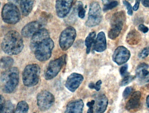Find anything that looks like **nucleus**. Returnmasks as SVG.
Listing matches in <instances>:
<instances>
[{"mask_svg":"<svg viewBox=\"0 0 149 113\" xmlns=\"http://www.w3.org/2000/svg\"><path fill=\"white\" fill-rule=\"evenodd\" d=\"M23 39L17 31L11 30L5 35L1 42V47L5 53L16 55L21 53L24 48Z\"/></svg>","mask_w":149,"mask_h":113,"instance_id":"nucleus-1","label":"nucleus"},{"mask_svg":"<svg viewBox=\"0 0 149 113\" xmlns=\"http://www.w3.org/2000/svg\"><path fill=\"white\" fill-rule=\"evenodd\" d=\"M19 73L17 67H11L6 69L1 76V87L4 93H13L19 84Z\"/></svg>","mask_w":149,"mask_h":113,"instance_id":"nucleus-2","label":"nucleus"},{"mask_svg":"<svg viewBox=\"0 0 149 113\" xmlns=\"http://www.w3.org/2000/svg\"><path fill=\"white\" fill-rule=\"evenodd\" d=\"M125 19L126 16L124 11H119L113 15L110 20V28L108 32V37L110 39L115 40L119 36Z\"/></svg>","mask_w":149,"mask_h":113,"instance_id":"nucleus-3","label":"nucleus"},{"mask_svg":"<svg viewBox=\"0 0 149 113\" xmlns=\"http://www.w3.org/2000/svg\"><path fill=\"white\" fill-rule=\"evenodd\" d=\"M40 68L36 64H29L22 73V81L26 87H32L38 84L40 80Z\"/></svg>","mask_w":149,"mask_h":113,"instance_id":"nucleus-4","label":"nucleus"},{"mask_svg":"<svg viewBox=\"0 0 149 113\" xmlns=\"http://www.w3.org/2000/svg\"><path fill=\"white\" fill-rule=\"evenodd\" d=\"M2 20L5 23L14 25L19 22L21 19V13L19 8L15 4H6L1 12Z\"/></svg>","mask_w":149,"mask_h":113,"instance_id":"nucleus-5","label":"nucleus"},{"mask_svg":"<svg viewBox=\"0 0 149 113\" xmlns=\"http://www.w3.org/2000/svg\"><path fill=\"white\" fill-rule=\"evenodd\" d=\"M54 47V43L51 38L45 40L39 44L34 51L36 58L40 62L47 60L51 57Z\"/></svg>","mask_w":149,"mask_h":113,"instance_id":"nucleus-6","label":"nucleus"},{"mask_svg":"<svg viewBox=\"0 0 149 113\" xmlns=\"http://www.w3.org/2000/svg\"><path fill=\"white\" fill-rule=\"evenodd\" d=\"M66 55H63L59 58L50 62L45 72L46 80H52L58 74L63 65L66 63Z\"/></svg>","mask_w":149,"mask_h":113,"instance_id":"nucleus-7","label":"nucleus"},{"mask_svg":"<svg viewBox=\"0 0 149 113\" xmlns=\"http://www.w3.org/2000/svg\"><path fill=\"white\" fill-rule=\"evenodd\" d=\"M77 36L74 27L69 26L62 31L59 38V45L63 51L68 50L73 45Z\"/></svg>","mask_w":149,"mask_h":113,"instance_id":"nucleus-8","label":"nucleus"},{"mask_svg":"<svg viewBox=\"0 0 149 113\" xmlns=\"http://www.w3.org/2000/svg\"><path fill=\"white\" fill-rule=\"evenodd\" d=\"M102 20V10L99 3L93 2L91 4L88 19L85 25L88 27H93L99 25Z\"/></svg>","mask_w":149,"mask_h":113,"instance_id":"nucleus-9","label":"nucleus"},{"mask_svg":"<svg viewBox=\"0 0 149 113\" xmlns=\"http://www.w3.org/2000/svg\"><path fill=\"white\" fill-rule=\"evenodd\" d=\"M37 105L41 111H45L49 109L55 101L54 95L47 91L42 90L37 96Z\"/></svg>","mask_w":149,"mask_h":113,"instance_id":"nucleus-10","label":"nucleus"},{"mask_svg":"<svg viewBox=\"0 0 149 113\" xmlns=\"http://www.w3.org/2000/svg\"><path fill=\"white\" fill-rule=\"evenodd\" d=\"M130 51L125 47L120 46L116 49L112 55V60L118 66L126 63L130 58Z\"/></svg>","mask_w":149,"mask_h":113,"instance_id":"nucleus-11","label":"nucleus"},{"mask_svg":"<svg viewBox=\"0 0 149 113\" xmlns=\"http://www.w3.org/2000/svg\"><path fill=\"white\" fill-rule=\"evenodd\" d=\"M74 0H56V12L60 18L66 17L70 12Z\"/></svg>","mask_w":149,"mask_h":113,"instance_id":"nucleus-12","label":"nucleus"},{"mask_svg":"<svg viewBox=\"0 0 149 113\" xmlns=\"http://www.w3.org/2000/svg\"><path fill=\"white\" fill-rule=\"evenodd\" d=\"M84 76L81 74L74 73L67 78L65 87L69 91L74 92L79 87L84 80Z\"/></svg>","mask_w":149,"mask_h":113,"instance_id":"nucleus-13","label":"nucleus"},{"mask_svg":"<svg viewBox=\"0 0 149 113\" xmlns=\"http://www.w3.org/2000/svg\"><path fill=\"white\" fill-rule=\"evenodd\" d=\"M49 38V33L47 29L44 28L40 29L32 37L30 44L31 50L34 52L39 44Z\"/></svg>","mask_w":149,"mask_h":113,"instance_id":"nucleus-14","label":"nucleus"},{"mask_svg":"<svg viewBox=\"0 0 149 113\" xmlns=\"http://www.w3.org/2000/svg\"><path fill=\"white\" fill-rule=\"evenodd\" d=\"M149 67V65L144 62L140 63L137 67L135 76L141 84L149 82V71L147 70Z\"/></svg>","mask_w":149,"mask_h":113,"instance_id":"nucleus-15","label":"nucleus"},{"mask_svg":"<svg viewBox=\"0 0 149 113\" xmlns=\"http://www.w3.org/2000/svg\"><path fill=\"white\" fill-rule=\"evenodd\" d=\"M42 24L39 21H33L26 25L22 30V35L25 38H29L41 29Z\"/></svg>","mask_w":149,"mask_h":113,"instance_id":"nucleus-16","label":"nucleus"},{"mask_svg":"<svg viewBox=\"0 0 149 113\" xmlns=\"http://www.w3.org/2000/svg\"><path fill=\"white\" fill-rule=\"evenodd\" d=\"M94 105V113H104L106 110L109 103L107 96L104 94H100L96 98Z\"/></svg>","mask_w":149,"mask_h":113,"instance_id":"nucleus-17","label":"nucleus"},{"mask_svg":"<svg viewBox=\"0 0 149 113\" xmlns=\"http://www.w3.org/2000/svg\"><path fill=\"white\" fill-rule=\"evenodd\" d=\"M84 103L81 99L70 102L66 107L65 113H82Z\"/></svg>","mask_w":149,"mask_h":113,"instance_id":"nucleus-18","label":"nucleus"},{"mask_svg":"<svg viewBox=\"0 0 149 113\" xmlns=\"http://www.w3.org/2000/svg\"><path fill=\"white\" fill-rule=\"evenodd\" d=\"M107 49V42L105 33L101 32L97 35L94 44V49L96 52L102 53Z\"/></svg>","mask_w":149,"mask_h":113,"instance_id":"nucleus-19","label":"nucleus"},{"mask_svg":"<svg viewBox=\"0 0 149 113\" xmlns=\"http://www.w3.org/2000/svg\"><path fill=\"white\" fill-rule=\"evenodd\" d=\"M141 97V93L140 91L134 92L125 105V109L130 110L138 107L140 105Z\"/></svg>","mask_w":149,"mask_h":113,"instance_id":"nucleus-20","label":"nucleus"},{"mask_svg":"<svg viewBox=\"0 0 149 113\" xmlns=\"http://www.w3.org/2000/svg\"><path fill=\"white\" fill-rule=\"evenodd\" d=\"M141 40V35L135 29L130 31L126 36V42L131 46L137 45Z\"/></svg>","mask_w":149,"mask_h":113,"instance_id":"nucleus-21","label":"nucleus"},{"mask_svg":"<svg viewBox=\"0 0 149 113\" xmlns=\"http://www.w3.org/2000/svg\"><path fill=\"white\" fill-rule=\"evenodd\" d=\"M35 0H20V6L23 16H27L32 12Z\"/></svg>","mask_w":149,"mask_h":113,"instance_id":"nucleus-22","label":"nucleus"},{"mask_svg":"<svg viewBox=\"0 0 149 113\" xmlns=\"http://www.w3.org/2000/svg\"><path fill=\"white\" fill-rule=\"evenodd\" d=\"M96 35V34L95 32H91L89 34L85 39V44L86 46V53L88 54L90 53L92 44L95 42Z\"/></svg>","mask_w":149,"mask_h":113,"instance_id":"nucleus-23","label":"nucleus"},{"mask_svg":"<svg viewBox=\"0 0 149 113\" xmlns=\"http://www.w3.org/2000/svg\"><path fill=\"white\" fill-rule=\"evenodd\" d=\"M14 61L9 56H4L1 60V67L2 69H7L12 67Z\"/></svg>","mask_w":149,"mask_h":113,"instance_id":"nucleus-24","label":"nucleus"},{"mask_svg":"<svg viewBox=\"0 0 149 113\" xmlns=\"http://www.w3.org/2000/svg\"><path fill=\"white\" fill-rule=\"evenodd\" d=\"M29 106L26 102L21 101L17 104L14 113H28Z\"/></svg>","mask_w":149,"mask_h":113,"instance_id":"nucleus-25","label":"nucleus"},{"mask_svg":"<svg viewBox=\"0 0 149 113\" xmlns=\"http://www.w3.org/2000/svg\"><path fill=\"white\" fill-rule=\"evenodd\" d=\"M14 106L10 101H6L5 105L0 108V113H14Z\"/></svg>","mask_w":149,"mask_h":113,"instance_id":"nucleus-26","label":"nucleus"},{"mask_svg":"<svg viewBox=\"0 0 149 113\" xmlns=\"http://www.w3.org/2000/svg\"><path fill=\"white\" fill-rule=\"evenodd\" d=\"M118 4V2L116 1H111L107 4L104 5L103 10L104 12H107L117 6Z\"/></svg>","mask_w":149,"mask_h":113,"instance_id":"nucleus-27","label":"nucleus"},{"mask_svg":"<svg viewBox=\"0 0 149 113\" xmlns=\"http://www.w3.org/2000/svg\"><path fill=\"white\" fill-rule=\"evenodd\" d=\"M136 78V76L128 75L125 76L120 82V86L124 87L130 84Z\"/></svg>","mask_w":149,"mask_h":113,"instance_id":"nucleus-28","label":"nucleus"},{"mask_svg":"<svg viewBox=\"0 0 149 113\" xmlns=\"http://www.w3.org/2000/svg\"><path fill=\"white\" fill-rule=\"evenodd\" d=\"M76 7L78 11L77 12H78V16L81 19H83L85 17L86 12L85 9L84 8L82 3L81 2H78L77 5Z\"/></svg>","mask_w":149,"mask_h":113,"instance_id":"nucleus-29","label":"nucleus"},{"mask_svg":"<svg viewBox=\"0 0 149 113\" xmlns=\"http://www.w3.org/2000/svg\"><path fill=\"white\" fill-rule=\"evenodd\" d=\"M149 55V47L144 48L138 54V57L140 59H143L147 57Z\"/></svg>","mask_w":149,"mask_h":113,"instance_id":"nucleus-30","label":"nucleus"},{"mask_svg":"<svg viewBox=\"0 0 149 113\" xmlns=\"http://www.w3.org/2000/svg\"><path fill=\"white\" fill-rule=\"evenodd\" d=\"M123 5L125 6L126 9H127L128 14L129 15L132 16V14H133V11H132L133 8H132V7L131 4H130L128 1H126V0L123 1Z\"/></svg>","mask_w":149,"mask_h":113,"instance_id":"nucleus-31","label":"nucleus"},{"mask_svg":"<svg viewBox=\"0 0 149 113\" xmlns=\"http://www.w3.org/2000/svg\"><path fill=\"white\" fill-rule=\"evenodd\" d=\"M128 66L127 64L124 65L121 67L120 69V74L121 76L123 77H125V76H128V75L129 74V73H128Z\"/></svg>","mask_w":149,"mask_h":113,"instance_id":"nucleus-32","label":"nucleus"},{"mask_svg":"<svg viewBox=\"0 0 149 113\" xmlns=\"http://www.w3.org/2000/svg\"><path fill=\"white\" fill-rule=\"evenodd\" d=\"M95 100H92L91 101L87 103V106L89 107L87 113H94V105H95Z\"/></svg>","mask_w":149,"mask_h":113,"instance_id":"nucleus-33","label":"nucleus"},{"mask_svg":"<svg viewBox=\"0 0 149 113\" xmlns=\"http://www.w3.org/2000/svg\"><path fill=\"white\" fill-rule=\"evenodd\" d=\"M133 88L131 87H127L124 90L123 94V96L125 99H126L130 94L131 93L133 90Z\"/></svg>","mask_w":149,"mask_h":113,"instance_id":"nucleus-34","label":"nucleus"},{"mask_svg":"<svg viewBox=\"0 0 149 113\" xmlns=\"http://www.w3.org/2000/svg\"><path fill=\"white\" fill-rule=\"evenodd\" d=\"M138 29L139 31L143 32L144 33H146L149 31V28L147 27L146 26L143 24H140L139 26Z\"/></svg>","mask_w":149,"mask_h":113,"instance_id":"nucleus-35","label":"nucleus"},{"mask_svg":"<svg viewBox=\"0 0 149 113\" xmlns=\"http://www.w3.org/2000/svg\"><path fill=\"white\" fill-rule=\"evenodd\" d=\"M102 84V81L101 80L97 81L96 83L95 84V87L94 89H95L96 91H99L101 89V85Z\"/></svg>","mask_w":149,"mask_h":113,"instance_id":"nucleus-36","label":"nucleus"},{"mask_svg":"<svg viewBox=\"0 0 149 113\" xmlns=\"http://www.w3.org/2000/svg\"><path fill=\"white\" fill-rule=\"evenodd\" d=\"M141 0H136L135 5L133 7V10L134 11H137L139 8V4Z\"/></svg>","mask_w":149,"mask_h":113,"instance_id":"nucleus-37","label":"nucleus"},{"mask_svg":"<svg viewBox=\"0 0 149 113\" xmlns=\"http://www.w3.org/2000/svg\"><path fill=\"white\" fill-rule=\"evenodd\" d=\"M6 101H5V98L3 97V96L1 95V98H0V108L2 107L6 103Z\"/></svg>","mask_w":149,"mask_h":113,"instance_id":"nucleus-38","label":"nucleus"},{"mask_svg":"<svg viewBox=\"0 0 149 113\" xmlns=\"http://www.w3.org/2000/svg\"><path fill=\"white\" fill-rule=\"evenodd\" d=\"M142 3L145 7H149V0H142Z\"/></svg>","mask_w":149,"mask_h":113,"instance_id":"nucleus-39","label":"nucleus"},{"mask_svg":"<svg viewBox=\"0 0 149 113\" xmlns=\"http://www.w3.org/2000/svg\"><path fill=\"white\" fill-rule=\"evenodd\" d=\"M8 1L10 2V3H13L15 5V4H17L19 2V0H8Z\"/></svg>","mask_w":149,"mask_h":113,"instance_id":"nucleus-40","label":"nucleus"},{"mask_svg":"<svg viewBox=\"0 0 149 113\" xmlns=\"http://www.w3.org/2000/svg\"><path fill=\"white\" fill-rule=\"evenodd\" d=\"M95 84L94 82H91L89 84V87L91 89H94V87H95Z\"/></svg>","mask_w":149,"mask_h":113,"instance_id":"nucleus-41","label":"nucleus"},{"mask_svg":"<svg viewBox=\"0 0 149 113\" xmlns=\"http://www.w3.org/2000/svg\"><path fill=\"white\" fill-rule=\"evenodd\" d=\"M146 103L147 107L149 108V95L146 97Z\"/></svg>","mask_w":149,"mask_h":113,"instance_id":"nucleus-42","label":"nucleus"},{"mask_svg":"<svg viewBox=\"0 0 149 113\" xmlns=\"http://www.w3.org/2000/svg\"><path fill=\"white\" fill-rule=\"evenodd\" d=\"M102 2L104 4V5L105 4H107L108 2H109V1H111V0H102Z\"/></svg>","mask_w":149,"mask_h":113,"instance_id":"nucleus-43","label":"nucleus"},{"mask_svg":"<svg viewBox=\"0 0 149 113\" xmlns=\"http://www.w3.org/2000/svg\"><path fill=\"white\" fill-rule=\"evenodd\" d=\"M129 1H131V0H129Z\"/></svg>","mask_w":149,"mask_h":113,"instance_id":"nucleus-44","label":"nucleus"},{"mask_svg":"<svg viewBox=\"0 0 149 113\" xmlns=\"http://www.w3.org/2000/svg\"></svg>","mask_w":149,"mask_h":113,"instance_id":"nucleus-45","label":"nucleus"}]
</instances>
